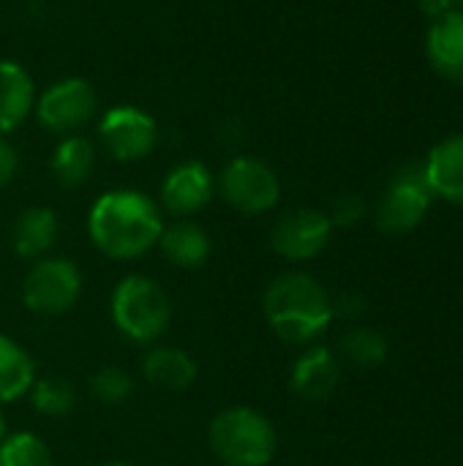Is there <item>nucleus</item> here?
<instances>
[{
    "label": "nucleus",
    "instance_id": "obj_20",
    "mask_svg": "<svg viewBox=\"0 0 463 466\" xmlns=\"http://www.w3.org/2000/svg\"><path fill=\"white\" fill-rule=\"evenodd\" d=\"M35 382V363L30 352L11 336L0 333V404L19 401Z\"/></svg>",
    "mask_w": 463,
    "mask_h": 466
},
{
    "label": "nucleus",
    "instance_id": "obj_15",
    "mask_svg": "<svg viewBox=\"0 0 463 466\" xmlns=\"http://www.w3.org/2000/svg\"><path fill=\"white\" fill-rule=\"evenodd\" d=\"M423 172L434 197L463 208V134H453L434 145L423 161Z\"/></svg>",
    "mask_w": 463,
    "mask_h": 466
},
{
    "label": "nucleus",
    "instance_id": "obj_28",
    "mask_svg": "<svg viewBox=\"0 0 463 466\" xmlns=\"http://www.w3.org/2000/svg\"><path fill=\"white\" fill-rule=\"evenodd\" d=\"M338 309H341L347 317H357V311L363 309V300H360V298H355V300H352V298H344Z\"/></svg>",
    "mask_w": 463,
    "mask_h": 466
},
{
    "label": "nucleus",
    "instance_id": "obj_19",
    "mask_svg": "<svg viewBox=\"0 0 463 466\" xmlns=\"http://www.w3.org/2000/svg\"><path fill=\"white\" fill-rule=\"evenodd\" d=\"M96 167V147L87 137L82 134H68L63 137L49 158V169L52 177L63 186V188H76L82 186L90 172Z\"/></svg>",
    "mask_w": 463,
    "mask_h": 466
},
{
    "label": "nucleus",
    "instance_id": "obj_5",
    "mask_svg": "<svg viewBox=\"0 0 463 466\" xmlns=\"http://www.w3.org/2000/svg\"><path fill=\"white\" fill-rule=\"evenodd\" d=\"M434 202L423 164H407L390 175L377 202V227L388 235H407L423 224Z\"/></svg>",
    "mask_w": 463,
    "mask_h": 466
},
{
    "label": "nucleus",
    "instance_id": "obj_8",
    "mask_svg": "<svg viewBox=\"0 0 463 466\" xmlns=\"http://www.w3.org/2000/svg\"><path fill=\"white\" fill-rule=\"evenodd\" d=\"M98 96L85 76H65L52 82L41 96H35V120L57 137L76 134L96 115Z\"/></svg>",
    "mask_w": 463,
    "mask_h": 466
},
{
    "label": "nucleus",
    "instance_id": "obj_12",
    "mask_svg": "<svg viewBox=\"0 0 463 466\" xmlns=\"http://www.w3.org/2000/svg\"><path fill=\"white\" fill-rule=\"evenodd\" d=\"M338 377L341 371L333 352L327 347H311L292 363L289 385L292 393L303 401H325L327 396H333Z\"/></svg>",
    "mask_w": 463,
    "mask_h": 466
},
{
    "label": "nucleus",
    "instance_id": "obj_14",
    "mask_svg": "<svg viewBox=\"0 0 463 466\" xmlns=\"http://www.w3.org/2000/svg\"><path fill=\"white\" fill-rule=\"evenodd\" d=\"M426 55L439 76L463 85V11L431 22L426 33Z\"/></svg>",
    "mask_w": 463,
    "mask_h": 466
},
{
    "label": "nucleus",
    "instance_id": "obj_25",
    "mask_svg": "<svg viewBox=\"0 0 463 466\" xmlns=\"http://www.w3.org/2000/svg\"><path fill=\"white\" fill-rule=\"evenodd\" d=\"M333 227H355L366 216V202L357 194H341L333 202V210L327 213Z\"/></svg>",
    "mask_w": 463,
    "mask_h": 466
},
{
    "label": "nucleus",
    "instance_id": "obj_23",
    "mask_svg": "<svg viewBox=\"0 0 463 466\" xmlns=\"http://www.w3.org/2000/svg\"><path fill=\"white\" fill-rule=\"evenodd\" d=\"M341 350H344V355L352 363H357L363 369H377L388 358V341L374 328H355V330H349L341 339Z\"/></svg>",
    "mask_w": 463,
    "mask_h": 466
},
{
    "label": "nucleus",
    "instance_id": "obj_17",
    "mask_svg": "<svg viewBox=\"0 0 463 466\" xmlns=\"http://www.w3.org/2000/svg\"><path fill=\"white\" fill-rule=\"evenodd\" d=\"M158 248L175 268L194 270L207 262L213 243H210V235L199 224L188 218H177L175 224L164 227L158 238Z\"/></svg>",
    "mask_w": 463,
    "mask_h": 466
},
{
    "label": "nucleus",
    "instance_id": "obj_29",
    "mask_svg": "<svg viewBox=\"0 0 463 466\" xmlns=\"http://www.w3.org/2000/svg\"><path fill=\"white\" fill-rule=\"evenodd\" d=\"M5 437V418H3V412H0V440Z\"/></svg>",
    "mask_w": 463,
    "mask_h": 466
},
{
    "label": "nucleus",
    "instance_id": "obj_6",
    "mask_svg": "<svg viewBox=\"0 0 463 466\" xmlns=\"http://www.w3.org/2000/svg\"><path fill=\"white\" fill-rule=\"evenodd\" d=\"M82 295V273L65 257L35 259L22 281V303L35 317H60L76 306Z\"/></svg>",
    "mask_w": 463,
    "mask_h": 466
},
{
    "label": "nucleus",
    "instance_id": "obj_3",
    "mask_svg": "<svg viewBox=\"0 0 463 466\" xmlns=\"http://www.w3.org/2000/svg\"><path fill=\"white\" fill-rule=\"evenodd\" d=\"M207 440L226 466H267L278 451L273 423L251 407L221 410L210 420Z\"/></svg>",
    "mask_w": 463,
    "mask_h": 466
},
{
    "label": "nucleus",
    "instance_id": "obj_7",
    "mask_svg": "<svg viewBox=\"0 0 463 466\" xmlns=\"http://www.w3.org/2000/svg\"><path fill=\"white\" fill-rule=\"evenodd\" d=\"M221 197L229 208L246 216H262L281 199V180L270 164L257 156H235L218 175Z\"/></svg>",
    "mask_w": 463,
    "mask_h": 466
},
{
    "label": "nucleus",
    "instance_id": "obj_18",
    "mask_svg": "<svg viewBox=\"0 0 463 466\" xmlns=\"http://www.w3.org/2000/svg\"><path fill=\"white\" fill-rule=\"evenodd\" d=\"M142 374L150 385L164 390H186L194 385L199 366L196 360L177 347H150L142 358Z\"/></svg>",
    "mask_w": 463,
    "mask_h": 466
},
{
    "label": "nucleus",
    "instance_id": "obj_22",
    "mask_svg": "<svg viewBox=\"0 0 463 466\" xmlns=\"http://www.w3.org/2000/svg\"><path fill=\"white\" fill-rule=\"evenodd\" d=\"M0 466H52V453L38 434L16 431L0 440Z\"/></svg>",
    "mask_w": 463,
    "mask_h": 466
},
{
    "label": "nucleus",
    "instance_id": "obj_11",
    "mask_svg": "<svg viewBox=\"0 0 463 466\" xmlns=\"http://www.w3.org/2000/svg\"><path fill=\"white\" fill-rule=\"evenodd\" d=\"M216 194V177L202 161H183L172 167L161 183V208L169 216L186 218L210 205Z\"/></svg>",
    "mask_w": 463,
    "mask_h": 466
},
{
    "label": "nucleus",
    "instance_id": "obj_4",
    "mask_svg": "<svg viewBox=\"0 0 463 466\" xmlns=\"http://www.w3.org/2000/svg\"><path fill=\"white\" fill-rule=\"evenodd\" d=\"M109 314L120 336L134 344H156L172 319L166 292L147 276H126L117 281Z\"/></svg>",
    "mask_w": 463,
    "mask_h": 466
},
{
    "label": "nucleus",
    "instance_id": "obj_1",
    "mask_svg": "<svg viewBox=\"0 0 463 466\" xmlns=\"http://www.w3.org/2000/svg\"><path fill=\"white\" fill-rule=\"evenodd\" d=\"M164 216L156 199L136 188L104 191L87 213V235L93 246L117 262L139 259L158 246Z\"/></svg>",
    "mask_w": 463,
    "mask_h": 466
},
{
    "label": "nucleus",
    "instance_id": "obj_27",
    "mask_svg": "<svg viewBox=\"0 0 463 466\" xmlns=\"http://www.w3.org/2000/svg\"><path fill=\"white\" fill-rule=\"evenodd\" d=\"M420 11L431 19L448 16V14H458L463 11V0H418Z\"/></svg>",
    "mask_w": 463,
    "mask_h": 466
},
{
    "label": "nucleus",
    "instance_id": "obj_9",
    "mask_svg": "<svg viewBox=\"0 0 463 466\" xmlns=\"http://www.w3.org/2000/svg\"><path fill=\"white\" fill-rule=\"evenodd\" d=\"M98 139L115 161L131 164L153 153L158 142V126L150 112L131 104H117L101 115Z\"/></svg>",
    "mask_w": 463,
    "mask_h": 466
},
{
    "label": "nucleus",
    "instance_id": "obj_10",
    "mask_svg": "<svg viewBox=\"0 0 463 466\" xmlns=\"http://www.w3.org/2000/svg\"><path fill=\"white\" fill-rule=\"evenodd\" d=\"M333 235L330 216L314 208H297L284 213L273 232H270V246L278 257L289 262H308L319 257Z\"/></svg>",
    "mask_w": 463,
    "mask_h": 466
},
{
    "label": "nucleus",
    "instance_id": "obj_26",
    "mask_svg": "<svg viewBox=\"0 0 463 466\" xmlns=\"http://www.w3.org/2000/svg\"><path fill=\"white\" fill-rule=\"evenodd\" d=\"M16 169H19V156H16V150H14V145H11L5 137H0V188H5V186L14 180Z\"/></svg>",
    "mask_w": 463,
    "mask_h": 466
},
{
    "label": "nucleus",
    "instance_id": "obj_21",
    "mask_svg": "<svg viewBox=\"0 0 463 466\" xmlns=\"http://www.w3.org/2000/svg\"><path fill=\"white\" fill-rule=\"evenodd\" d=\"M30 393V404L44 418H65L76 407V390L63 377H35Z\"/></svg>",
    "mask_w": 463,
    "mask_h": 466
},
{
    "label": "nucleus",
    "instance_id": "obj_16",
    "mask_svg": "<svg viewBox=\"0 0 463 466\" xmlns=\"http://www.w3.org/2000/svg\"><path fill=\"white\" fill-rule=\"evenodd\" d=\"M35 85L16 60H0V137L16 131L33 112Z\"/></svg>",
    "mask_w": 463,
    "mask_h": 466
},
{
    "label": "nucleus",
    "instance_id": "obj_30",
    "mask_svg": "<svg viewBox=\"0 0 463 466\" xmlns=\"http://www.w3.org/2000/svg\"><path fill=\"white\" fill-rule=\"evenodd\" d=\"M101 466H128V464H123V461H106V464H101Z\"/></svg>",
    "mask_w": 463,
    "mask_h": 466
},
{
    "label": "nucleus",
    "instance_id": "obj_2",
    "mask_svg": "<svg viewBox=\"0 0 463 466\" xmlns=\"http://www.w3.org/2000/svg\"><path fill=\"white\" fill-rule=\"evenodd\" d=\"M262 309L270 330L289 344H308L319 339L336 317L330 295L308 273L278 276L267 287Z\"/></svg>",
    "mask_w": 463,
    "mask_h": 466
},
{
    "label": "nucleus",
    "instance_id": "obj_13",
    "mask_svg": "<svg viewBox=\"0 0 463 466\" xmlns=\"http://www.w3.org/2000/svg\"><path fill=\"white\" fill-rule=\"evenodd\" d=\"M57 232H60V224L52 208H44V205L25 208L11 227V248L19 259H27V262L44 259L57 243Z\"/></svg>",
    "mask_w": 463,
    "mask_h": 466
},
{
    "label": "nucleus",
    "instance_id": "obj_24",
    "mask_svg": "<svg viewBox=\"0 0 463 466\" xmlns=\"http://www.w3.org/2000/svg\"><path fill=\"white\" fill-rule=\"evenodd\" d=\"M90 393L96 396V401H101L106 407H117L134 393V380L120 366H101L90 377Z\"/></svg>",
    "mask_w": 463,
    "mask_h": 466
}]
</instances>
